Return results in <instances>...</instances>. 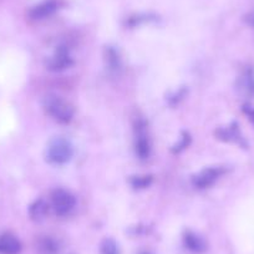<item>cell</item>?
I'll return each instance as SVG.
<instances>
[{"mask_svg": "<svg viewBox=\"0 0 254 254\" xmlns=\"http://www.w3.org/2000/svg\"><path fill=\"white\" fill-rule=\"evenodd\" d=\"M44 107L46 112L60 124H69L74 117V109L71 105L55 95H49L45 97Z\"/></svg>", "mask_w": 254, "mask_h": 254, "instance_id": "obj_1", "label": "cell"}, {"mask_svg": "<svg viewBox=\"0 0 254 254\" xmlns=\"http://www.w3.org/2000/svg\"><path fill=\"white\" fill-rule=\"evenodd\" d=\"M74 155L71 142L64 137H55L49 143L46 151V160L54 165H64L69 162Z\"/></svg>", "mask_w": 254, "mask_h": 254, "instance_id": "obj_2", "label": "cell"}, {"mask_svg": "<svg viewBox=\"0 0 254 254\" xmlns=\"http://www.w3.org/2000/svg\"><path fill=\"white\" fill-rule=\"evenodd\" d=\"M135 152L140 160H147L151 155V143L147 133V125L143 120L135 124Z\"/></svg>", "mask_w": 254, "mask_h": 254, "instance_id": "obj_3", "label": "cell"}, {"mask_svg": "<svg viewBox=\"0 0 254 254\" xmlns=\"http://www.w3.org/2000/svg\"><path fill=\"white\" fill-rule=\"evenodd\" d=\"M51 204L58 216H66L74 209L76 199L70 192L59 188L51 194Z\"/></svg>", "mask_w": 254, "mask_h": 254, "instance_id": "obj_4", "label": "cell"}, {"mask_svg": "<svg viewBox=\"0 0 254 254\" xmlns=\"http://www.w3.org/2000/svg\"><path fill=\"white\" fill-rule=\"evenodd\" d=\"M224 172H226V170L222 167L206 168V170H203L202 172H199L198 175L194 176L192 182H193L194 187L199 188V190L208 188L211 187V186H213Z\"/></svg>", "mask_w": 254, "mask_h": 254, "instance_id": "obj_5", "label": "cell"}, {"mask_svg": "<svg viewBox=\"0 0 254 254\" xmlns=\"http://www.w3.org/2000/svg\"><path fill=\"white\" fill-rule=\"evenodd\" d=\"M72 64H74V60H72L67 48L60 46L55 51L53 58H50V60L48 61V67L53 71H63V70L72 66Z\"/></svg>", "mask_w": 254, "mask_h": 254, "instance_id": "obj_6", "label": "cell"}, {"mask_svg": "<svg viewBox=\"0 0 254 254\" xmlns=\"http://www.w3.org/2000/svg\"><path fill=\"white\" fill-rule=\"evenodd\" d=\"M217 136L218 138L223 141H228V142H234L237 145L242 146V147H246L247 142L244 140L243 135H242L241 130L237 124H232L229 127H224V128H221L217 132Z\"/></svg>", "mask_w": 254, "mask_h": 254, "instance_id": "obj_7", "label": "cell"}, {"mask_svg": "<svg viewBox=\"0 0 254 254\" xmlns=\"http://www.w3.org/2000/svg\"><path fill=\"white\" fill-rule=\"evenodd\" d=\"M21 244L19 239L13 234L0 236V254H19Z\"/></svg>", "mask_w": 254, "mask_h": 254, "instance_id": "obj_8", "label": "cell"}, {"mask_svg": "<svg viewBox=\"0 0 254 254\" xmlns=\"http://www.w3.org/2000/svg\"><path fill=\"white\" fill-rule=\"evenodd\" d=\"M59 8V4L54 0H50V1H45L43 4H39L36 5L33 10L30 11V16L33 19H36V20H40V19L48 18L51 14L55 13Z\"/></svg>", "mask_w": 254, "mask_h": 254, "instance_id": "obj_9", "label": "cell"}, {"mask_svg": "<svg viewBox=\"0 0 254 254\" xmlns=\"http://www.w3.org/2000/svg\"><path fill=\"white\" fill-rule=\"evenodd\" d=\"M183 242H185L186 248H188L192 252L201 253V252H203L206 249V243H204L203 239L190 231H187L183 234Z\"/></svg>", "mask_w": 254, "mask_h": 254, "instance_id": "obj_10", "label": "cell"}, {"mask_svg": "<svg viewBox=\"0 0 254 254\" xmlns=\"http://www.w3.org/2000/svg\"><path fill=\"white\" fill-rule=\"evenodd\" d=\"M241 86L242 91L246 95L251 96L254 95V70L253 69H246L241 76Z\"/></svg>", "mask_w": 254, "mask_h": 254, "instance_id": "obj_11", "label": "cell"}, {"mask_svg": "<svg viewBox=\"0 0 254 254\" xmlns=\"http://www.w3.org/2000/svg\"><path fill=\"white\" fill-rule=\"evenodd\" d=\"M49 211V206L44 199H38L34 202L29 208V214L33 221H41L46 216Z\"/></svg>", "mask_w": 254, "mask_h": 254, "instance_id": "obj_12", "label": "cell"}, {"mask_svg": "<svg viewBox=\"0 0 254 254\" xmlns=\"http://www.w3.org/2000/svg\"><path fill=\"white\" fill-rule=\"evenodd\" d=\"M106 61L109 64L110 70L112 71H117V70L121 67V61H120L119 54L116 50H114L112 48H109L106 51Z\"/></svg>", "mask_w": 254, "mask_h": 254, "instance_id": "obj_13", "label": "cell"}, {"mask_svg": "<svg viewBox=\"0 0 254 254\" xmlns=\"http://www.w3.org/2000/svg\"><path fill=\"white\" fill-rule=\"evenodd\" d=\"M101 254H120L116 242L111 238L104 239L101 244Z\"/></svg>", "mask_w": 254, "mask_h": 254, "instance_id": "obj_14", "label": "cell"}, {"mask_svg": "<svg viewBox=\"0 0 254 254\" xmlns=\"http://www.w3.org/2000/svg\"><path fill=\"white\" fill-rule=\"evenodd\" d=\"M152 183V177L151 176H135L131 178V185L133 188H146Z\"/></svg>", "mask_w": 254, "mask_h": 254, "instance_id": "obj_15", "label": "cell"}, {"mask_svg": "<svg viewBox=\"0 0 254 254\" xmlns=\"http://www.w3.org/2000/svg\"><path fill=\"white\" fill-rule=\"evenodd\" d=\"M190 135H188V133H183V136H182V138H181V141L180 142L177 143V145L175 146V147L172 148V151L175 153H178V152H181V151L182 150H185L186 147H187L188 145H190Z\"/></svg>", "mask_w": 254, "mask_h": 254, "instance_id": "obj_16", "label": "cell"}, {"mask_svg": "<svg viewBox=\"0 0 254 254\" xmlns=\"http://www.w3.org/2000/svg\"><path fill=\"white\" fill-rule=\"evenodd\" d=\"M243 112L247 115V117L251 120L252 124L254 125V106H251V105H244Z\"/></svg>", "mask_w": 254, "mask_h": 254, "instance_id": "obj_17", "label": "cell"}, {"mask_svg": "<svg viewBox=\"0 0 254 254\" xmlns=\"http://www.w3.org/2000/svg\"><path fill=\"white\" fill-rule=\"evenodd\" d=\"M140 254H150V253H148V252H142V253H140Z\"/></svg>", "mask_w": 254, "mask_h": 254, "instance_id": "obj_18", "label": "cell"}]
</instances>
